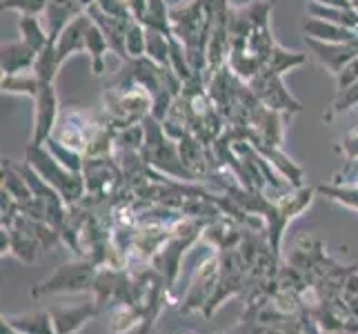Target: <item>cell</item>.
<instances>
[{
    "label": "cell",
    "mask_w": 358,
    "mask_h": 334,
    "mask_svg": "<svg viewBox=\"0 0 358 334\" xmlns=\"http://www.w3.org/2000/svg\"><path fill=\"white\" fill-rule=\"evenodd\" d=\"M80 3H83V7H85V9H87V7H92V5L96 3V0H80Z\"/></svg>",
    "instance_id": "cell-15"
},
{
    "label": "cell",
    "mask_w": 358,
    "mask_h": 334,
    "mask_svg": "<svg viewBox=\"0 0 358 334\" xmlns=\"http://www.w3.org/2000/svg\"><path fill=\"white\" fill-rule=\"evenodd\" d=\"M310 3H318V5H325V7H343V9H352L354 7L350 0H310Z\"/></svg>",
    "instance_id": "cell-14"
},
{
    "label": "cell",
    "mask_w": 358,
    "mask_h": 334,
    "mask_svg": "<svg viewBox=\"0 0 358 334\" xmlns=\"http://www.w3.org/2000/svg\"><path fill=\"white\" fill-rule=\"evenodd\" d=\"M60 116L58 94L54 83H41L38 94L34 96V130H31V145H45L56 130Z\"/></svg>",
    "instance_id": "cell-1"
},
{
    "label": "cell",
    "mask_w": 358,
    "mask_h": 334,
    "mask_svg": "<svg viewBox=\"0 0 358 334\" xmlns=\"http://www.w3.org/2000/svg\"><path fill=\"white\" fill-rule=\"evenodd\" d=\"M49 0H3V9L18 11L20 16H43Z\"/></svg>",
    "instance_id": "cell-11"
},
{
    "label": "cell",
    "mask_w": 358,
    "mask_h": 334,
    "mask_svg": "<svg viewBox=\"0 0 358 334\" xmlns=\"http://www.w3.org/2000/svg\"><path fill=\"white\" fill-rule=\"evenodd\" d=\"M20 34H22V43H27L34 52H41V49L49 43V34L45 22L38 20V16H20Z\"/></svg>",
    "instance_id": "cell-9"
},
{
    "label": "cell",
    "mask_w": 358,
    "mask_h": 334,
    "mask_svg": "<svg viewBox=\"0 0 358 334\" xmlns=\"http://www.w3.org/2000/svg\"><path fill=\"white\" fill-rule=\"evenodd\" d=\"M85 49L92 56V65L96 76H103L105 74V54L109 52V43L105 39V34L101 32L96 22H92L87 27V36H85Z\"/></svg>",
    "instance_id": "cell-7"
},
{
    "label": "cell",
    "mask_w": 358,
    "mask_h": 334,
    "mask_svg": "<svg viewBox=\"0 0 358 334\" xmlns=\"http://www.w3.org/2000/svg\"><path fill=\"white\" fill-rule=\"evenodd\" d=\"M125 49H127V60L129 58H143L147 49V27L141 20H134L125 36Z\"/></svg>",
    "instance_id": "cell-10"
},
{
    "label": "cell",
    "mask_w": 358,
    "mask_h": 334,
    "mask_svg": "<svg viewBox=\"0 0 358 334\" xmlns=\"http://www.w3.org/2000/svg\"><path fill=\"white\" fill-rule=\"evenodd\" d=\"M38 90H41V78L36 76L34 69L3 76V92L5 94H22V96L34 98L36 94H38Z\"/></svg>",
    "instance_id": "cell-8"
},
{
    "label": "cell",
    "mask_w": 358,
    "mask_h": 334,
    "mask_svg": "<svg viewBox=\"0 0 358 334\" xmlns=\"http://www.w3.org/2000/svg\"><path fill=\"white\" fill-rule=\"evenodd\" d=\"M307 45L312 47L316 58L323 63L334 76H338L341 69L358 56V41L356 43H345V45H331V43H320L314 39H307Z\"/></svg>",
    "instance_id": "cell-4"
},
{
    "label": "cell",
    "mask_w": 358,
    "mask_h": 334,
    "mask_svg": "<svg viewBox=\"0 0 358 334\" xmlns=\"http://www.w3.org/2000/svg\"><path fill=\"white\" fill-rule=\"evenodd\" d=\"M354 105H358V81L354 85H350L348 90H338L336 101L331 103V109H329V114H325V118L329 120L334 114H341V111L350 109Z\"/></svg>",
    "instance_id": "cell-12"
},
{
    "label": "cell",
    "mask_w": 358,
    "mask_h": 334,
    "mask_svg": "<svg viewBox=\"0 0 358 334\" xmlns=\"http://www.w3.org/2000/svg\"><path fill=\"white\" fill-rule=\"evenodd\" d=\"M36 58H38V52H34V49L22 41L3 45V76L34 69Z\"/></svg>",
    "instance_id": "cell-6"
},
{
    "label": "cell",
    "mask_w": 358,
    "mask_h": 334,
    "mask_svg": "<svg viewBox=\"0 0 358 334\" xmlns=\"http://www.w3.org/2000/svg\"><path fill=\"white\" fill-rule=\"evenodd\" d=\"M92 25V18L87 14H80L78 18H73L67 27L60 32L58 41H56V63L58 67L65 63V60L78 52H87L85 49V36H87V27Z\"/></svg>",
    "instance_id": "cell-3"
},
{
    "label": "cell",
    "mask_w": 358,
    "mask_h": 334,
    "mask_svg": "<svg viewBox=\"0 0 358 334\" xmlns=\"http://www.w3.org/2000/svg\"><path fill=\"white\" fill-rule=\"evenodd\" d=\"M80 14H85L80 0H49L43 11V22L47 27L49 41H58L60 32Z\"/></svg>",
    "instance_id": "cell-2"
},
{
    "label": "cell",
    "mask_w": 358,
    "mask_h": 334,
    "mask_svg": "<svg viewBox=\"0 0 358 334\" xmlns=\"http://www.w3.org/2000/svg\"><path fill=\"white\" fill-rule=\"evenodd\" d=\"M305 34L307 39H314L320 43H331V45H345V43H356L358 41V32L343 27V25L329 22V20H320V18H312L305 22Z\"/></svg>",
    "instance_id": "cell-5"
},
{
    "label": "cell",
    "mask_w": 358,
    "mask_h": 334,
    "mask_svg": "<svg viewBox=\"0 0 358 334\" xmlns=\"http://www.w3.org/2000/svg\"><path fill=\"white\" fill-rule=\"evenodd\" d=\"M343 150L345 154H348L350 160H356L358 158V127L352 130L348 136H345V141H343Z\"/></svg>",
    "instance_id": "cell-13"
}]
</instances>
